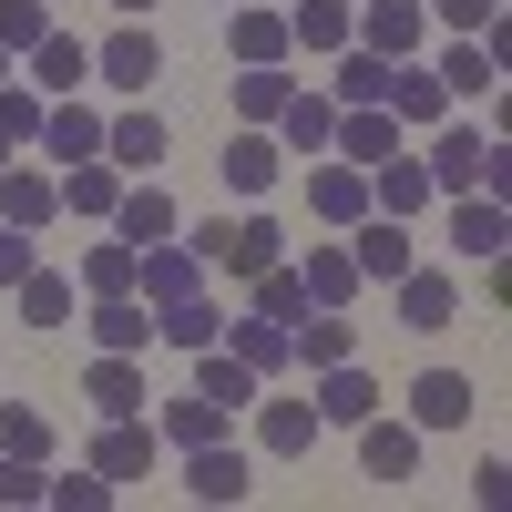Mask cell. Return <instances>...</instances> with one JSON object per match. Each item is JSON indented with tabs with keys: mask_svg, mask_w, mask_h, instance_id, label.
I'll return each instance as SVG.
<instances>
[{
	"mask_svg": "<svg viewBox=\"0 0 512 512\" xmlns=\"http://www.w3.org/2000/svg\"><path fill=\"white\" fill-rule=\"evenodd\" d=\"M185 246L205 256V267H226V277H256V267H277V256H287V226H277V216H236V226L205 216Z\"/></svg>",
	"mask_w": 512,
	"mask_h": 512,
	"instance_id": "6da1fadb",
	"label": "cell"
},
{
	"mask_svg": "<svg viewBox=\"0 0 512 512\" xmlns=\"http://www.w3.org/2000/svg\"><path fill=\"white\" fill-rule=\"evenodd\" d=\"M349 41L379 52V62H410L420 41H431V11H420V0H359V11H349Z\"/></svg>",
	"mask_w": 512,
	"mask_h": 512,
	"instance_id": "7a4b0ae2",
	"label": "cell"
},
{
	"mask_svg": "<svg viewBox=\"0 0 512 512\" xmlns=\"http://www.w3.org/2000/svg\"><path fill=\"white\" fill-rule=\"evenodd\" d=\"M482 164H492V134H472V123L441 113L431 154H420V175H431V195H482Z\"/></svg>",
	"mask_w": 512,
	"mask_h": 512,
	"instance_id": "3957f363",
	"label": "cell"
},
{
	"mask_svg": "<svg viewBox=\"0 0 512 512\" xmlns=\"http://www.w3.org/2000/svg\"><path fill=\"white\" fill-rule=\"evenodd\" d=\"M512 246V205L502 195H451V256L461 267H502Z\"/></svg>",
	"mask_w": 512,
	"mask_h": 512,
	"instance_id": "277c9868",
	"label": "cell"
},
{
	"mask_svg": "<svg viewBox=\"0 0 512 512\" xmlns=\"http://www.w3.org/2000/svg\"><path fill=\"white\" fill-rule=\"evenodd\" d=\"M349 267H359V287H390V277L420 267V246H410L400 216H359V226H349Z\"/></svg>",
	"mask_w": 512,
	"mask_h": 512,
	"instance_id": "5b68a950",
	"label": "cell"
},
{
	"mask_svg": "<svg viewBox=\"0 0 512 512\" xmlns=\"http://www.w3.org/2000/svg\"><path fill=\"white\" fill-rule=\"evenodd\" d=\"M328 154H338V164H359V175H369L379 154H400V123H390V103H338V123H328Z\"/></svg>",
	"mask_w": 512,
	"mask_h": 512,
	"instance_id": "8992f818",
	"label": "cell"
},
{
	"mask_svg": "<svg viewBox=\"0 0 512 512\" xmlns=\"http://www.w3.org/2000/svg\"><path fill=\"white\" fill-rule=\"evenodd\" d=\"M379 400H390V390H379L359 359H338V369H318V400H308V410H318V431H359Z\"/></svg>",
	"mask_w": 512,
	"mask_h": 512,
	"instance_id": "52a82bcc",
	"label": "cell"
},
{
	"mask_svg": "<svg viewBox=\"0 0 512 512\" xmlns=\"http://www.w3.org/2000/svg\"><path fill=\"white\" fill-rule=\"evenodd\" d=\"M154 451H164V431H154L144 410H134V420H103V441H93V472L123 492V482H144V472H154Z\"/></svg>",
	"mask_w": 512,
	"mask_h": 512,
	"instance_id": "ba28073f",
	"label": "cell"
},
{
	"mask_svg": "<svg viewBox=\"0 0 512 512\" xmlns=\"http://www.w3.org/2000/svg\"><path fill=\"white\" fill-rule=\"evenodd\" d=\"M154 72H164V41H154L144 21H123L103 52H93V82H113V93H134V103H144V82H154Z\"/></svg>",
	"mask_w": 512,
	"mask_h": 512,
	"instance_id": "9c48e42d",
	"label": "cell"
},
{
	"mask_svg": "<svg viewBox=\"0 0 512 512\" xmlns=\"http://www.w3.org/2000/svg\"><path fill=\"white\" fill-rule=\"evenodd\" d=\"M390 308H400V328H420V338H441V328L461 318V287H451L441 267H410V277H390Z\"/></svg>",
	"mask_w": 512,
	"mask_h": 512,
	"instance_id": "30bf717a",
	"label": "cell"
},
{
	"mask_svg": "<svg viewBox=\"0 0 512 512\" xmlns=\"http://www.w3.org/2000/svg\"><path fill=\"white\" fill-rule=\"evenodd\" d=\"M185 492H195V502H246V492H256V461H246L236 441H195V451H185Z\"/></svg>",
	"mask_w": 512,
	"mask_h": 512,
	"instance_id": "8fae6325",
	"label": "cell"
},
{
	"mask_svg": "<svg viewBox=\"0 0 512 512\" xmlns=\"http://www.w3.org/2000/svg\"><path fill=\"white\" fill-rule=\"evenodd\" d=\"M21 62H31V93H41V103H62V93H82V82H93V52H82V41H72L62 21L41 31Z\"/></svg>",
	"mask_w": 512,
	"mask_h": 512,
	"instance_id": "7c38bea8",
	"label": "cell"
},
{
	"mask_svg": "<svg viewBox=\"0 0 512 512\" xmlns=\"http://www.w3.org/2000/svg\"><path fill=\"white\" fill-rule=\"evenodd\" d=\"M216 175H226L236 195H267V185L287 175V154H277V134H267V123H236V134H226V154H216Z\"/></svg>",
	"mask_w": 512,
	"mask_h": 512,
	"instance_id": "4fadbf2b",
	"label": "cell"
},
{
	"mask_svg": "<svg viewBox=\"0 0 512 512\" xmlns=\"http://www.w3.org/2000/svg\"><path fill=\"white\" fill-rule=\"evenodd\" d=\"M287 359H297V369H338V359H359L349 308H308V318H287Z\"/></svg>",
	"mask_w": 512,
	"mask_h": 512,
	"instance_id": "5bb4252c",
	"label": "cell"
},
{
	"mask_svg": "<svg viewBox=\"0 0 512 512\" xmlns=\"http://www.w3.org/2000/svg\"><path fill=\"white\" fill-rule=\"evenodd\" d=\"M472 420V369H420L410 379V431H461Z\"/></svg>",
	"mask_w": 512,
	"mask_h": 512,
	"instance_id": "9a60e30c",
	"label": "cell"
},
{
	"mask_svg": "<svg viewBox=\"0 0 512 512\" xmlns=\"http://www.w3.org/2000/svg\"><path fill=\"white\" fill-rule=\"evenodd\" d=\"M62 216V175H41V164H0V226H52Z\"/></svg>",
	"mask_w": 512,
	"mask_h": 512,
	"instance_id": "2e32d148",
	"label": "cell"
},
{
	"mask_svg": "<svg viewBox=\"0 0 512 512\" xmlns=\"http://www.w3.org/2000/svg\"><path fill=\"white\" fill-rule=\"evenodd\" d=\"M359 472H369V482H410V472H420V431L369 410V420H359Z\"/></svg>",
	"mask_w": 512,
	"mask_h": 512,
	"instance_id": "e0dca14e",
	"label": "cell"
},
{
	"mask_svg": "<svg viewBox=\"0 0 512 512\" xmlns=\"http://www.w3.org/2000/svg\"><path fill=\"white\" fill-rule=\"evenodd\" d=\"M431 72H441V93H451V103H492V93H502V62L482 52V31H451V52H441Z\"/></svg>",
	"mask_w": 512,
	"mask_h": 512,
	"instance_id": "ac0fdd59",
	"label": "cell"
},
{
	"mask_svg": "<svg viewBox=\"0 0 512 512\" xmlns=\"http://www.w3.org/2000/svg\"><path fill=\"white\" fill-rule=\"evenodd\" d=\"M41 154H52V164H82V154H103V113L82 103V93L41 103Z\"/></svg>",
	"mask_w": 512,
	"mask_h": 512,
	"instance_id": "d6986e66",
	"label": "cell"
},
{
	"mask_svg": "<svg viewBox=\"0 0 512 512\" xmlns=\"http://www.w3.org/2000/svg\"><path fill=\"white\" fill-rule=\"evenodd\" d=\"M103 164H113V175H154V164H164V113H113L103 123Z\"/></svg>",
	"mask_w": 512,
	"mask_h": 512,
	"instance_id": "ffe728a7",
	"label": "cell"
},
{
	"mask_svg": "<svg viewBox=\"0 0 512 512\" xmlns=\"http://www.w3.org/2000/svg\"><path fill=\"white\" fill-rule=\"evenodd\" d=\"M82 400H93L103 420H134V410H144V359L93 349V369H82Z\"/></svg>",
	"mask_w": 512,
	"mask_h": 512,
	"instance_id": "44dd1931",
	"label": "cell"
},
{
	"mask_svg": "<svg viewBox=\"0 0 512 512\" xmlns=\"http://www.w3.org/2000/svg\"><path fill=\"white\" fill-rule=\"evenodd\" d=\"M154 338L195 359V349H216V338H226V308H216L205 287H195V297H164V308H154Z\"/></svg>",
	"mask_w": 512,
	"mask_h": 512,
	"instance_id": "7402d4cb",
	"label": "cell"
},
{
	"mask_svg": "<svg viewBox=\"0 0 512 512\" xmlns=\"http://www.w3.org/2000/svg\"><path fill=\"white\" fill-rule=\"evenodd\" d=\"M256 451L267 461H308L318 451V410L308 400H256Z\"/></svg>",
	"mask_w": 512,
	"mask_h": 512,
	"instance_id": "603a6c76",
	"label": "cell"
},
{
	"mask_svg": "<svg viewBox=\"0 0 512 512\" xmlns=\"http://www.w3.org/2000/svg\"><path fill=\"white\" fill-rule=\"evenodd\" d=\"M328 123H338V103L297 82V93L277 103V123H267V134H277V154H328Z\"/></svg>",
	"mask_w": 512,
	"mask_h": 512,
	"instance_id": "cb8c5ba5",
	"label": "cell"
},
{
	"mask_svg": "<svg viewBox=\"0 0 512 512\" xmlns=\"http://www.w3.org/2000/svg\"><path fill=\"white\" fill-rule=\"evenodd\" d=\"M82 328H93V349H123V359L154 349V308H144V297H93V318H82Z\"/></svg>",
	"mask_w": 512,
	"mask_h": 512,
	"instance_id": "d4e9b609",
	"label": "cell"
},
{
	"mask_svg": "<svg viewBox=\"0 0 512 512\" xmlns=\"http://www.w3.org/2000/svg\"><path fill=\"white\" fill-rule=\"evenodd\" d=\"M308 216L318 226H359L369 216V175H359V164H318V175H308Z\"/></svg>",
	"mask_w": 512,
	"mask_h": 512,
	"instance_id": "484cf974",
	"label": "cell"
},
{
	"mask_svg": "<svg viewBox=\"0 0 512 512\" xmlns=\"http://www.w3.org/2000/svg\"><path fill=\"white\" fill-rule=\"evenodd\" d=\"M441 113H451L441 72L420 62V52H410V62H390V123H441Z\"/></svg>",
	"mask_w": 512,
	"mask_h": 512,
	"instance_id": "4316f807",
	"label": "cell"
},
{
	"mask_svg": "<svg viewBox=\"0 0 512 512\" xmlns=\"http://www.w3.org/2000/svg\"><path fill=\"white\" fill-rule=\"evenodd\" d=\"M52 175H62V216H113V195H123V175H113V164L103 154H82V164H52Z\"/></svg>",
	"mask_w": 512,
	"mask_h": 512,
	"instance_id": "83f0119b",
	"label": "cell"
},
{
	"mask_svg": "<svg viewBox=\"0 0 512 512\" xmlns=\"http://www.w3.org/2000/svg\"><path fill=\"white\" fill-rule=\"evenodd\" d=\"M226 52H236V62H287V11L236 0V11H226Z\"/></svg>",
	"mask_w": 512,
	"mask_h": 512,
	"instance_id": "f1b7e54d",
	"label": "cell"
},
{
	"mask_svg": "<svg viewBox=\"0 0 512 512\" xmlns=\"http://www.w3.org/2000/svg\"><path fill=\"white\" fill-rule=\"evenodd\" d=\"M287 52H349V0H287Z\"/></svg>",
	"mask_w": 512,
	"mask_h": 512,
	"instance_id": "f546056e",
	"label": "cell"
},
{
	"mask_svg": "<svg viewBox=\"0 0 512 512\" xmlns=\"http://www.w3.org/2000/svg\"><path fill=\"white\" fill-rule=\"evenodd\" d=\"M297 287H308V308H349V297H359L349 246H308V256H297Z\"/></svg>",
	"mask_w": 512,
	"mask_h": 512,
	"instance_id": "4dcf8cb0",
	"label": "cell"
},
{
	"mask_svg": "<svg viewBox=\"0 0 512 512\" xmlns=\"http://www.w3.org/2000/svg\"><path fill=\"white\" fill-rule=\"evenodd\" d=\"M11 297H21V328H72V297H82V287H72L62 267H31Z\"/></svg>",
	"mask_w": 512,
	"mask_h": 512,
	"instance_id": "1f68e13d",
	"label": "cell"
},
{
	"mask_svg": "<svg viewBox=\"0 0 512 512\" xmlns=\"http://www.w3.org/2000/svg\"><path fill=\"white\" fill-rule=\"evenodd\" d=\"M72 287H82V297H134V246H123V236H103V246H82V267H72Z\"/></svg>",
	"mask_w": 512,
	"mask_h": 512,
	"instance_id": "d6a6232c",
	"label": "cell"
},
{
	"mask_svg": "<svg viewBox=\"0 0 512 512\" xmlns=\"http://www.w3.org/2000/svg\"><path fill=\"white\" fill-rule=\"evenodd\" d=\"M226 400H205V390H185V400H164V441H175V451H195V441H226Z\"/></svg>",
	"mask_w": 512,
	"mask_h": 512,
	"instance_id": "836d02e7",
	"label": "cell"
},
{
	"mask_svg": "<svg viewBox=\"0 0 512 512\" xmlns=\"http://www.w3.org/2000/svg\"><path fill=\"white\" fill-rule=\"evenodd\" d=\"M297 93V82L277 62H236V123H277V103Z\"/></svg>",
	"mask_w": 512,
	"mask_h": 512,
	"instance_id": "e575fe53",
	"label": "cell"
},
{
	"mask_svg": "<svg viewBox=\"0 0 512 512\" xmlns=\"http://www.w3.org/2000/svg\"><path fill=\"white\" fill-rule=\"evenodd\" d=\"M226 349H236L256 379H277V369H287V328H277V318H226Z\"/></svg>",
	"mask_w": 512,
	"mask_h": 512,
	"instance_id": "d590c367",
	"label": "cell"
},
{
	"mask_svg": "<svg viewBox=\"0 0 512 512\" xmlns=\"http://www.w3.org/2000/svg\"><path fill=\"white\" fill-rule=\"evenodd\" d=\"M328 62H338V93L328 103H390V62H379V52L349 41V52H328Z\"/></svg>",
	"mask_w": 512,
	"mask_h": 512,
	"instance_id": "8d00e7d4",
	"label": "cell"
},
{
	"mask_svg": "<svg viewBox=\"0 0 512 512\" xmlns=\"http://www.w3.org/2000/svg\"><path fill=\"white\" fill-rule=\"evenodd\" d=\"M246 287H256V318H277V328H287V318H308V287H297V256H277V267H256Z\"/></svg>",
	"mask_w": 512,
	"mask_h": 512,
	"instance_id": "74e56055",
	"label": "cell"
},
{
	"mask_svg": "<svg viewBox=\"0 0 512 512\" xmlns=\"http://www.w3.org/2000/svg\"><path fill=\"white\" fill-rule=\"evenodd\" d=\"M0 451L11 461H52V410H0Z\"/></svg>",
	"mask_w": 512,
	"mask_h": 512,
	"instance_id": "f35d334b",
	"label": "cell"
},
{
	"mask_svg": "<svg viewBox=\"0 0 512 512\" xmlns=\"http://www.w3.org/2000/svg\"><path fill=\"white\" fill-rule=\"evenodd\" d=\"M41 502H52V512H103V502H113V482L93 472V461H82V472H62V482H41Z\"/></svg>",
	"mask_w": 512,
	"mask_h": 512,
	"instance_id": "ab89813d",
	"label": "cell"
},
{
	"mask_svg": "<svg viewBox=\"0 0 512 512\" xmlns=\"http://www.w3.org/2000/svg\"><path fill=\"white\" fill-rule=\"evenodd\" d=\"M41 31H52V0H0V52H11V62L31 52Z\"/></svg>",
	"mask_w": 512,
	"mask_h": 512,
	"instance_id": "60d3db41",
	"label": "cell"
},
{
	"mask_svg": "<svg viewBox=\"0 0 512 512\" xmlns=\"http://www.w3.org/2000/svg\"><path fill=\"white\" fill-rule=\"evenodd\" d=\"M0 134H11V144H41V93H31L21 72L0 82Z\"/></svg>",
	"mask_w": 512,
	"mask_h": 512,
	"instance_id": "b9f144b4",
	"label": "cell"
},
{
	"mask_svg": "<svg viewBox=\"0 0 512 512\" xmlns=\"http://www.w3.org/2000/svg\"><path fill=\"white\" fill-rule=\"evenodd\" d=\"M420 11H431L441 31H492V21H502V0H420Z\"/></svg>",
	"mask_w": 512,
	"mask_h": 512,
	"instance_id": "7bdbcfd3",
	"label": "cell"
},
{
	"mask_svg": "<svg viewBox=\"0 0 512 512\" xmlns=\"http://www.w3.org/2000/svg\"><path fill=\"white\" fill-rule=\"evenodd\" d=\"M41 267V246H31V226H0V287H21Z\"/></svg>",
	"mask_w": 512,
	"mask_h": 512,
	"instance_id": "ee69618b",
	"label": "cell"
},
{
	"mask_svg": "<svg viewBox=\"0 0 512 512\" xmlns=\"http://www.w3.org/2000/svg\"><path fill=\"white\" fill-rule=\"evenodd\" d=\"M41 482H52L41 461H11V451H0V502H41Z\"/></svg>",
	"mask_w": 512,
	"mask_h": 512,
	"instance_id": "f6af8a7d",
	"label": "cell"
},
{
	"mask_svg": "<svg viewBox=\"0 0 512 512\" xmlns=\"http://www.w3.org/2000/svg\"><path fill=\"white\" fill-rule=\"evenodd\" d=\"M113 11H123V21H144V11H154V0H113Z\"/></svg>",
	"mask_w": 512,
	"mask_h": 512,
	"instance_id": "bcb514c9",
	"label": "cell"
},
{
	"mask_svg": "<svg viewBox=\"0 0 512 512\" xmlns=\"http://www.w3.org/2000/svg\"><path fill=\"white\" fill-rule=\"evenodd\" d=\"M0 164H11V134H0Z\"/></svg>",
	"mask_w": 512,
	"mask_h": 512,
	"instance_id": "7dc6e473",
	"label": "cell"
},
{
	"mask_svg": "<svg viewBox=\"0 0 512 512\" xmlns=\"http://www.w3.org/2000/svg\"><path fill=\"white\" fill-rule=\"evenodd\" d=\"M0 82H11V52H0Z\"/></svg>",
	"mask_w": 512,
	"mask_h": 512,
	"instance_id": "c3c4849f",
	"label": "cell"
},
{
	"mask_svg": "<svg viewBox=\"0 0 512 512\" xmlns=\"http://www.w3.org/2000/svg\"><path fill=\"white\" fill-rule=\"evenodd\" d=\"M226 11H236V0H226Z\"/></svg>",
	"mask_w": 512,
	"mask_h": 512,
	"instance_id": "681fc988",
	"label": "cell"
}]
</instances>
